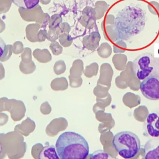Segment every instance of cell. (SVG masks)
Instances as JSON below:
<instances>
[{
	"instance_id": "cell-1",
	"label": "cell",
	"mask_w": 159,
	"mask_h": 159,
	"mask_svg": "<svg viewBox=\"0 0 159 159\" xmlns=\"http://www.w3.org/2000/svg\"><path fill=\"white\" fill-rule=\"evenodd\" d=\"M139 4H131L119 11L115 18L114 30L118 41H127L145 28L146 13Z\"/></svg>"
},
{
	"instance_id": "cell-2",
	"label": "cell",
	"mask_w": 159,
	"mask_h": 159,
	"mask_svg": "<svg viewBox=\"0 0 159 159\" xmlns=\"http://www.w3.org/2000/svg\"><path fill=\"white\" fill-rule=\"evenodd\" d=\"M60 159H84L89 154V145L86 139L74 132L61 134L55 145Z\"/></svg>"
},
{
	"instance_id": "cell-3",
	"label": "cell",
	"mask_w": 159,
	"mask_h": 159,
	"mask_svg": "<svg viewBox=\"0 0 159 159\" xmlns=\"http://www.w3.org/2000/svg\"><path fill=\"white\" fill-rule=\"evenodd\" d=\"M112 145L120 156L128 159L137 154L140 149V141L134 133L121 131L114 135Z\"/></svg>"
},
{
	"instance_id": "cell-4",
	"label": "cell",
	"mask_w": 159,
	"mask_h": 159,
	"mask_svg": "<svg viewBox=\"0 0 159 159\" xmlns=\"http://www.w3.org/2000/svg\"><path fill=\"white\" fill-rule=\"evenodd\" d=\"M132 70L135 76L140 80L152 76H159V58L149 52L141 53L133 61Z\"/></svg>"
},
{
	"instance_id": "cell-5",
	"label": "cell",
	"mask_w": 159,
	"mask_h": 159,
	"mask_svg": "<svg viewBox=\"0 0 159 159\" xmlns=\"http://www.w3.org/2000/svg\"><path fill=\"white\" fill-rule=\"evenodd\" d=\"M140 89L144 97L150 100L159 99V76H152L143 80Z\"/></svg>"
},
{
	"instance_id": "cell-6",
	"label": "cell",
	"mask_w": 159,
	"mask_h": 159,
	"mask_svg": "<svg viewBox=\"0 0 159 159\" xmlns=\"http://www.w3.org/2000/svg\"><path fill=\"white\" fill-rule=\"evenodd\" d=\"M143 130L146 136L159 137V109L147 116L143 123Z\"/></svg>"
},
{
	"instance_id": "cell-7",
	"label": "cell",
	"mask_w": 159,
	"mask_h": 159,
	"mask_svg": "<svg viewBox=\"0 0 159 159\" xmlns=\"http://www.w3.org/2000/svg\"><path fill=\"white\" fill-rule=\"evenodd\" d=\"M145 159H159V137H152L143 145Z\"/></svg>"
},
{
	"instance_id": "cell-8",
	"label": "cell",
	"mask_w": 159,
	"mask_h": 159,
	"mask_svg": "<svg viewBox=\"0 0 159 159\" xmlns=\"http://www.w3.org/2000/svg\"><path fill=\"white\" fill-rule=\"evenodd\" d=\"M39 159H59L56 147L53 145H49L43 148L39 153Z\"/></svg>"
},
{
	"instance_id": "cell-9",
	"label": "cell",
	"mask_w": 159,
	"mask_h": 159,
	"mask_svg": "<svg viewBox=\"0 0 159 159\" xmlns=\"http://www.w3.org/2000/svg\"><path fill=\"white\" fill-rule=\"evenodd\" d=\"M40 0H12V2L17 6L25 9H31L35 7Z\"/></svg>"
},
{
	"instance_id": "cell-10",
	"label": "cell",
	"mask_w": 159,
	"mask_h": 159,
	"mask_svg": "<svg viewBox=\"0 0 159 159\" xmlns=\"http://www.w3.org/2000/svg\"><path fill=\"white\" fill-rule=\"evenodd\" d=\"M110 157V156L104 152L102 150H98L91 153L90 158H103V159H107Z\"/></svg>"
},
{
	"instance_id": "cell-11",
	"label": "cell",
	"mask_w": 159,
	"mask_h": 159,
	"mask_svg": "<svg viewBox=\"0 0 159 159\" xmlns=\"http://www.w3.org/2000/svg\"><path fill=\"white\" fill-rule=\"evenodd\" d=\"M148 8L153 13H156V12H159V4L157 2H150V3L148 5Z\"/></svg>"
},
{
	"instance_id": "cell-12",
	"label": "cell",
	"mask_w": 159,
	"mask_h": 159,
	"mask_svg": "<svg viewBox=\"0 0 159 159\" xmlns=\"http://www.w3.org/2000/svg\"><path fill=\"white\" fill-rule=\"evenodd\" d=\"M5 48H6V43L2 40V39L0 37V60L1 59L2 55H4Z\"/></svg>"
},
{
	"instance_id": "cell-13",
	"label": "cell",
	"mask_w": 159,
	"mask_h": 159,
	"mask_svg": "<svg viewBox=\"0 0 159 159\" xmlns=\"http://www.w3.org/2000/svg\"><path fill=\"white\" fill-rule=\"evenodd\" d=\"M2 145H1V143H0V154H1V152H2Z\"/></svg>"
}]
</instances>
